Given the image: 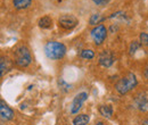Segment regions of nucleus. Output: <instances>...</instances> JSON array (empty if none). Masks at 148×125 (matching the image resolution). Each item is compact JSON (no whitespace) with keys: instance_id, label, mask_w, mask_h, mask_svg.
Listing matches in <instances>:
<instances>
[{"instance_id":"obj_20","label":"nucleus","mask_w":148,"mask_h":125,"mask_svg":"<svg viewBox=\"0 0 148 125\" xmlns=\"http://www.w3.org/2000/svg\"><path fill=\"white\" fill-rule=\"evenodd\" d=\"M97 6H106L111 0H92Z\"/></svg>"},{"instance_id":"obj_8","label":"nucleus","mask_w":148,"mask_h":125,"mask_svg":"<svg viewBox=\"0 0 148 125\" xmlns=\"http://www.w3.org/2000/svg\"><path fill=\"white\" fill-rule=\"evenodd\" d=\"M0 115H1V121L6 122V121H10L14 117V111L13 109L9 107L7 104H5L3 100L0 101Z\"/></svg>"},{"instance_id":"obj_6","label":"nucleus","mask_w":148,"mask_h":125,"mask_svg":"<svg viewBox=\"0 0 148 125\" xmlns=\"http://www.w3.org/2000/svg\"><path fill=\"white\" fill-rule=\"evenodd\" d=\"M88 99V93L87 92H80L74 97L72 105H71V114H79L80 109L83 106V102Z\"/></svg>"},{"instance_id":"obj_23","label":"nucleus","mask_w":148,"mask_h":125,"mask_svg":"<svg viewBox=\"0 0 148 125\" xmlns=\"http://www.w3.org/2000/svg\"><path fill=\"white\" fill-rule=\"evenodd\" d=\"M146 76H147V77H148V68H147V70H146Z\"/></svg>"},{"instance_id":"obj_21","label":"nucleus","mask_w":148,"mask_h":125,"mask_svg":"<svg viewBox=\"0 0 148 125\" xmlns=\"http://www.w3.org/2000/svg\"><path fill=\"white\" fill-rule=\"evenodd\" d=\"M141 125H148V120H145V121L141 123Z\"/></svg>"},{"instance_id":"obj_4","label":"nucleus","mask_w":148,"mask_h":125,"mask_svg":"<svg viewBox=\"0 0 148 125\" xmlns=\"http://www.w3.org/2000/svg\"><path fill=\"white\" fill-rule=\"evenodd\" d=\"M90 36L92 38L96 46H100V44H103V42L105 41V39L107 36V29H106L105 25L99 24V25L95 26L90 31Z\"/></svg>"},{"instance_id":"obj_3","label":"nucleus","mask_w":148,"mask_h":125,"mask_svg":"<svg viewBox=\"0 0 148 125\" xmlns=\"http://www.w3.org/2000/svg\"><path fill=\"white\" fill-rule=\"evenodd\" d=\"M32 61L31 53L26 46H19L14 51V63L18 67H27Z\"/></svg>"},{"instance_id":"obj_10","label":"nucleus","mask_w":148,"mask_h":125,"mask_svg":"<svg viewBox=\"0 0 148 125\" xmlns=\"http://www.w3.org/2000/svg\"><path fill=\"white\" fill-rule=\"evenodd\" d=\"M90 121V116L87 114H79L73 118V125H87Z\"/></svg>"},{"instance_id":"obj_16","label":"nucleus","mask_w":148,"mask_h":125,"mask_svg":"<svg viewBox=\"0 0 148 125\" xmlns=\"http://www.w3.org/2000/svg\"><path fill=\"white\" fill-rule=\"evenodd\" d=\"M7 68H8V65H7V59L5 57H1V60H0V76L2 77L5 75V72H7Z\"/></svg>"},{"instance_id":"obj_11","label":"nucleus","mask_w":148,"mask_h":125,"mask_svg":"<svg viewBox=\"0 0 148 125\" xmlns=\"http://www.w3.org/2000/svg\"><path fill=\"white\" fill-rule=\"evenodd\" d=\"M38 25L41 29H50L53 26V19L49 16H43V17H41L39 19Z\"/></svg>"},{"instance_id":"obj_15","label":"nucleus","mask_w":148,"mask_h":125,"mask_svg":"<svg viewBox=\"0 0 148 125\" xmlns=\"http://www.w3.org/2000/svg\"><path fill=\"white\" fill-rule=\"evenodd\" d=\"M80 56L84 59H92L95 57V53L91 49H83L81 53H80Z\"/></svg>"},{"instance_id":"obj_17","label":"nucleus","mask_w":148,"mask_h":125,"mask_svg":"<svg viewBox=\"0 0 148 125\" xmlns=\"http://www.w3.org/2000/svg\"><path fill=\"white\" fill-rule=\"evenodd\" d=\"M140 46H141V43H140V41H132L131 42V44H130V54H134L139 48H140Z\"/></svg>"},{"instance_id":"obj_7","label":"nucleus","mask_w":148,"mask_h":125,"mask_svg":"<svg viewBox=\"0 0 148 125\" xmlns=\"http://www.w3.org/2000/svg\"><path fill=\"white\" fill-rule=\"evenodd\" d=\"M114 60H115V56L110 50L101 51L100 55H99V57H98L99 65L103 66V67H105V68L106 67H111L112 65H113V63H114Z\"/></svg>"},{"instance_id":"obj_2","label":"nucleus","mask_w":148,"mask_h":125,"mask_svg":"<svg viewBox=\"0 0 148 125\" xmlns=\"http://www.w3.org/2000/svg\"><path fill=\"white\" fill-rule=\"evenodd\" d=\"M137 84H138V80H137L136 75L133 73H129L116 83L115 89L120 94H125L132 89H134L137 87Z\"/></svg>"},{"instance_id":"obj_13","label":"nucleus","mask_w":148,"mask_h":125,"mask_svg":"<svg viewBox=\"0 0 148 125\" xmlns=\"http://www.w3.org/2000/svg\"><path fill=\"white\" fill-rule=\"evenodd\" d=\"M32 0H13V5L16 9H26L31 5Z\"/></svg>"},{"instance_id":"obj_9","label":"nucleus","mask_w":148,"mask_h":125,"mask_svg":"<svg viewBox=\"0 0 148 125\" xmlns=\"http://www.w3.org/2000/svg\"><path fill=\"white\" fill-rule=\"evenodd\" d=\"M134 105L141 111H147L148 110V99L145 93H140L137 96V98L134 99Z\"/></svg>"},{"instance_id":"obj_22","label":"nucleus","mask_w":148,"mask_h":125,"mask_svg":"<svg viewBox=\"0 0 148 125\" xmlns=\"http://www.w3.org/2000/svg\"><path fill=\"white\" fill-rule=\"evenodd\" d=\"M95 125H105V123H104V122H97Z\"/></svg>"},{"instance_id":"obj_18","label":"nucleus","mask_w":148,"mask_h":125,"mask_svg":"<svg viewBox=\"0 0 148 125\" xmlns=\"http://www.w3.org/2000/svg\"><path fill=\"white\" fill-rule=\"evenodd\" d=\"M58 83H59L60 89L63 90L64 92H67L69 90H71V85H70V84H67V83H66L64 80H62V79H60V80L58 81Z\"/></svg>"},{"instance_id":"obj_5","label":"nucleus","mask_w":148,"mask_h":125,"mask_svg":"<svg viewBox=\"0 0 148 125\" xmlns=\"http://www.w3.org/2000/svg\"><path fill=\"white\" fill-rule=\"evenodd\" d=\"M77 23H79L77 18L72 14H65L58 18V25L64 30H73L77 25Z\"/></svg>"},{"instance_id":"obj_14","label":"nucleus","mask_w":148,"mask_h":125,"mask_svg":"<svg viewBox=\"0 0 148 125\" xmlns=\"http://www.w3.org/2000/svg\"><path fill=\"white\" fill-rule=\"evenodd\" d=\"M106 18L105 17H101L100 16V14H92L90 18H89V24L90 25H97V24H99L100 22H103V20H105Z\"/></svg>"},{"instance_id":"obj_19","label":"nucleus","mask_w":148,"mask_h":125,"mask_svg":"<svg viewBox=\"0 0 148 125\" xmlns=\"http://www.w3.org/2000/svg\"><path fill=\"white\" fill-rule=\"evenodd\" d=\"M139 39H140V43H141V44L148 46V34L147 33H140Z\"/></svg>"},{"instance_id":"obj_1","label":"nucleus","mask_w":148,"mask_h":125,"mask_svg":"<svg viewBox=\"0 0 148 125\" xmlns=\"http://www.w3.org/2000/svg\"><path fill=\"white\" fill-rule=\"evenodd\" d=\"M45 55L53 60L62 59L66 54V46L58 41H48L43 48Z\"/></svg>"},{"instance_id":"obj_12","label":"nucleus","mask_w":148,"mask_h":125,"mask_svg":"<svg viewBox=\"0 0 148 125\" xmlns=\"http://www.w3.org/2000/svg\"><path fill=\"white\" fill-rule=\"evenodd\" d=\"M99 113L101 116H104L106 118H111L113 115V107L111 105H101V106H99Z\"/></svg>"}]
</instances>
